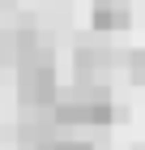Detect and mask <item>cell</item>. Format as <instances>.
<instances>
[{
    "instance_id": "cell-1",
    "label": "cell",
    "mask_w": 145,
    "mask_h": 150,
    "mask_svg": "<svg viewBox=\"0 0 145 150\" xmlns=\"http://www.w3.org/2000/svg\"><path fill=\"white\" fill-rule=\"evenodd\" d=\"M13 64H17V99H22V112H51V103L60 99L56 52L47 43H34Z\"/></svg>"
},
{
    "instance_id": "cell-2",
    "label": "cell",
    "mask_w": 145,
    "mask_h": 150,
    "mask_svg": "<svg viewBox=\"0 0 145 150\" xmlns=\"http://www.w3.org/2000/svg\"><path fill=\"white\" fill-rule=\"evenodd\" d=\"M115 64V52L102 43H77L73 52V77H107Z\"/></svg>"
},
{
    "instance_id": "cell-3",
    "label": "cell",
    "mask_w": 145,
    "mask_h": 150,
    "mask_svg": "<svg viewBox=\"0 0 145 150\" xmlns=\"http://www.w3.org/2000/svg\"><path fill=\"white\" fill-rule=\"evenodd\" d=\"M90 22L98 35H115L132 22V0H94L90 4Z\"/></svg>"
},
{
    "instance_id": "cell-4",
    "label": "cell",
    "mask_w": 145,
    "mask_h": 150,
    "mask_svg": "<svg viewBox=\"0 0 145 150\" xmlns=\"http://www.w3.org/2000/svg\"><path fill=\"white\" fill-rule=\"evenodd\" d=\"M124 69H128L132 86H145V47H132V52L124 56Z\"/></svg>"
},
{
    "instance_id": "cell-5",
    "label": "cell",
    "mask_w": 145,
    "mask_h": 150,
    "mask_svg": "<svg viewBox=\"0 0 145 150\" xmlns=\"http://www.w3.org/2000/svg\"><path fill=\"white\" fill-rule=\"evenodd\" d=\"M0 4H9V0H0Z\"/></svg>"
}]
</instances>
